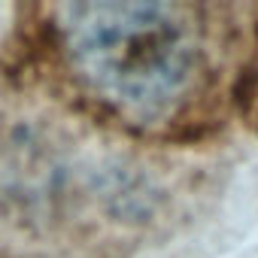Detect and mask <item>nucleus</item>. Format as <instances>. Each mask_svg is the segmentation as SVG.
<instances>
[{
    "instance_id": "obj_1",
    "label": "nucleus",
    "mask_w": 258,
    "mask_h": 258,
    "mask_svg": "<svg viewBox=\"0 0 258 258\" xmlns=\"http://www.w3.org/2000/svg\"><path fill=\"white\" fill-rule=\"evenodd\" d=\"M55 40L79 88L146 131L179 121L210 76V34L191 4H64L55 10Z\"/></svg>"
}]
</instances>
